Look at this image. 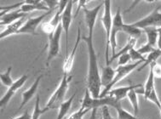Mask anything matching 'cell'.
<instances>
[{
  "mask_svg": "<svg viewBox=\"0 0 161 119\" xmlns=\"http://www.w3.org/2000/svg\"><path fill=\"white\" fill-rule=\"evenodd\" d=\"M95 27H89L88 35L81 36V39L87 45L88 52V73H87V89L94 98H100L102 93L101 74L98 67V58L94 47L93 34Z\"/></svg>",
  "mask_w": 161,
  "mask_h": 119,
  "instance_id": "6da1fadb",
  "label": "cell"
},
{
  "mask_svg": "<svg viewBox=\"0 0 161 119\" xmlns=\"http://www.w3.org/2000/svg\"><path fill=\"white\" fill-rule=\"evenodd\" d=\"M121 101L110 95H107L103 98H94L90 93L88 89H85V96L81 102V107L84 109H90V110H97L98 108H103V106H112L114 109L121 105Z\"/></svg>",
  "mask_w": 161,
  "mask_h": 119,
  "instance_id": "7a4b0ae2",
  "label": "cell"
},
{
  "mask_svg": "<svg viewBox=\"0 0 161 119\" xmlns=\"http://www.w3.org/2000/svg\"><path fill=\"white\" fill-rule=\"evenodd\" d=\"M71 80H72V76L63 73L62 78L59 84L58 87L56 88L55 92L51 95L50 99L46 103L45 107L48 110L50 111L52 109L59 108L61 106V105L65 101V97L68 93V86H69V83Z\"/></svg>",
  "mask_w": 161,
  "mask_h": 119,
  "instance_id": "3957f363",
  "label": "cell"
},
{
  "mask_svg": "<svg viewBox=\"0 0 161 119\" xmlns=\"http://www.w3.org/2000/svg\"><path fill=\"white\" fill-rule=\"evenodd\" d=\"M104 3V11L103 15L101 18V22L103 24V28L106 33V47H105V60L106 65L109 66V48H110V37H111L112 26H113V20L114 17L112 16V3L111 1L107 0L103 2Z\"/></svg>",
  "mask_w": 161,
  "mask_h": 119,
  "instance_id": "277c9868",
  "label": "cell"
},
{
  "mask_svg": "<svg viewBox=\"0 0 161 119\" xmlns=\"http://www.w3.org/2000/svg\"><path fill=\"white\" fill-rule=\"evenodd\" d=\"M141 63H142V61H136L134 63H130V64L125 65V66H118L117 69H116V74H115L113 82H112L108 86H107V87L103 89V90H102V93L100 95V97L103 98V97L108 95L109 92L113 89V87L116 84H118L119 82L123 80L125 78H126L127 76L130 75Z\"/></svg>",
  "mask_w": 161,
  "mask_h": 119,
  "instance_id": "5b68a950",
  "label": "cell"
},
{
  "mask_svg": "<svg viewBox=\"0 0 161 119\" xmlns=\"http://www.w3.org/2000/svg\"><path fill=\"white\" fill-rule=\"evenodd\" d=\"M62 24H59L57 28L52 35L49 36V44H48V55H47L46 66L49 67V65L55 58H56L60 54V49H61V38H62Z\"/></svg>",
  "mask_w": 161,
  "mask_h": 119,
  "instance_id": "8992f818",
  "label": "cell"
},
{
  "mask_svg": "<svg viewBox=\"0 0 161 119\" xmlns=\"http://www.w3.org/2000/svg\"><path fill=\"white\" fill-rule=\"evenodd\" d=\"M155 78L153 74L152 71L149 70V74L147 77L145 85L143 87V95L145 100H148V101L152 102L153 104H154L158 108V110L160 111L161 109V100H159L156 91L155 84Z\"/></svg>",
  "mask_w": 161,
  "mask_h": 119,
  "instance_id": "52a82bcc",
  "label": "cell"
},
{
  "mask_svg": "<svg viewBox=\"0 0 161 119\" xmlns=\"http://www.w3.org/2000/svg\"><path fill=\"white\" fill-rule=\"evenodd\" d=\"M132 25L139 29H146L148 27H155L159 28L161 27V12L159 8H156L153 10L149 15L143 17L142 19L136 21Z\"/></svg>",
  "mask_w": 161,
  "mask_h": 119,
  "instance_id": "ba28073f",
  "label": "cell"
},
{
  "mask_svg": "<svg viewBox=\"0 0 161 119\" xmlns=\"http://www.w3.org/2000/svg\"><path fill=\"white\" fill-rule=\"evenodd\" d=\"M51 11L45 12L44 15H39V16H36V17L30 18L28 20H26V22L23 24V26H21V28L19 30L17 34H29L36 36L38 35L37 33V28L38 26L42 23V21L45 19L49 15L51 14Z\"/></svg>",
  "mask_w": 161,
  "mask_h": 119,
  "instance_id": "9c48e42d",
  "label": "cell"
},
{
  "mask_svg": "<svg viewBox=\"0 0 161 119\" xmlns=\"http://www.w3.org/2000/svg\"><path fill=\"white\" fill-rule=\"evenodd\" d=\"M123 17H122V14H121V9L120 8L117 9L116 14L114 16V20H113V26H112L111 31V37H110V47H111L112 53L113 55H115L116 53V46H117V34L119 32H122L124 26Z\"/></svg>",
  "mask_w": 161,
  "mask_h": 119,
  "instance_id": "30bf717a",
  "label": "cell"
},
{
  "mask_svg": "<svg viewBox=\"0 0 161 119\" xmlns=\"http://www.w3.org/2000/svg\"><path fill=\"white\" fill-rule=\"evenodd\" d=\"M27 78H28L27 75L21 76V78H19L17 80H15L14 82V84L10 87L8 88V90L6 91L4 95L2 96V98L0 100V106H1V109L4 108L8 105V103L12 99V97L15 95V94L25 84V83L26 82Z\"/></svg>",
  "mask_w": 161,
  "mask_h": 119,
  "instance_id": "8fae6325",
  "label": "cell"
},
{
  "mask_svg": "<svg viewBox=\"0 0 161 119\" xmlns=\"http://www.w3.org/2000/svg\"><path fill=\"white\" fill-rule=\"evenodd\" d=\"M75 1H68V5L63 11L61 18V24H62L63 32L66 36V49H67V54L68 52V33L70 29L72 20H73V5Z\"/></svg>",
  "mask_w": 161,
  "mask_h": 119,
  "instance_id": "7c38bea8",
  "label": "cell"
},
{
  "mask_svg": "<svg viewBox=\"0 0 161 119\" xmlns=\"http://www.w3.org/2000/svg\"><path fill=\"white\" fill-rule=\"evenodd\" d=\"M80 40H81V30H80V27L79 26L76 42L74 44V46L72 49V51L69 54H67V56L65 58L64 64H63V73H65V74H69L71 71H72L73 63H74V60H75V55H76L78 46H79V41Z\"/></svg>",
  "mask_w": 161,
  "mask_h": 119,
  "instance_id": "4fadbf2b",
  "label": "cell"
},
{
  "mask_svg": "<svg viewBox=\"0 0 161 119\" xmlns=\"http://www.w3.org/2000/svg\"><path fill=\"white\" fill-rule=\"evenodd\" d=\"M42 78H43V75L38 76V78H36V80L34 81V83L32 84V86L27 89L26 90H25L24 92L21 93V102L20 106L18 108V111H20L21 108H23V106H25L28 102L32 100V98L33 96L35 95V94L37 93V90L38 89V86H39V84H40V81H41Z\"/></svg>",
  "mask_w": 161,
  "mask_h": 119,
  "instance_id": "5bb4252c",
  "label": "cell"
},
{
  "mask_svg": "<svg viewBox=\"0 0 161 119\" xmlns=\"http://www.w3.org/2000/svg\"><path fill=\"white\" fill-rule=\"evenodd\" d=\"M142 88V84H130L128 86H124V87H119L116 89H112L111 91L109 92L108 95H110L112 97H114L115 99L121 101L122 100H124L125 97H127L128 94L130 90L132 89H138Z\"/></svg>",
  "mask_w": 161,
  "mask_h": 119,
  "instance_id": "9a60e30c",
  "label": "cell"
},
{
  "mask_svg": "<svg viewBox=\"0 0 161 119\" xmlns=\"http://www.w3.org/2000/svg\"><path fill=\"white\" fill-rule=\"evenodd\" d=\"M103 5H104V3H100L99 5L96 6L93 9H87L86 7L83 8V12L85 15V21L87 28L95 27L98 13H99L100 9L103 8Z\"/></svg>",
  "mask_w": 161,
  "mask_h": 119,
  "instance_id": "2e32d148",
  "label": "cell"
},
{
  "mask_svg": "<svg viewBox=\"0 0 161 119\" xmlns=\"http://www.w3.org/2000/svg\"><path fill=\"white\" fill-rule=\"evenodd\" d=\"M28 14H25V13H22V12L19 9H15V10H13V11H9L8 13H6L3 15L1 16V25H10V24L14 23L16 20H19L22 19V18H25Z\"/></svg>",
  "mask_w": 161,
  "mask_h": 119,
  "instance_id": "e0dca14e",
  "label": "cell"
},
{
  "mask_svg": "<svg viewBox=\"0 0 161 119\" xmlns=\"http://www.w3.org/2000/svg\"><path fill=\"white\" fill-rule=\"evenodd\" d=\"M24 22L25 21V18H22L21 20H16L14 23L10 24L9 26H7L5 29L3 30V32L0 33V38L1 39H3V38H7V37H9V36H12V35L17 34L19 30L21 29V26H23Z\"/></svg>",
  "mask_w": 161,
  "mask_h": 119,
  "instance_id": "ac0fdd59",
  "label": "cell"
},
{
  "mask_svg": "<svg viewBox=\"0 0 161 119\" xmlns=\"http://www.w3.org/2000/svg\"><path fill=\"white\" fill-rule=\"evenodd\" d=\"M115 74H116V70L112 68L110 66H106L105 67H103L102 74H101L102 86H103L104 88L108 86L114 78Z\"/></svg>",
  "mask_w": 161,
  "mask_h": 119,
  "instance_id": "d6986e66",
  "label": "cell"
},
{
  "mask_svg": "<svg viewBox=\"0 0 161 119\" xmlns=\"http://www.w3.org/2000/svg\"><path fill=\"white\" fill-rule=\"evenodd\" d=\"M144 31L147 35V44L155 48V46L157 45V42H158V35H159L158 28L148 27V28L144 29Z\"/></svg>",
  "mask_w": 161,
  "mask_h": 119,
  "instance_id": "ffe728a7",
  "label": "cell"
},
{
  "mask_svg": "<svg viewBox=\"0 0 161 119\" xmlns=\"http://www.w3.org/2000/svg\"><path fill=\"white\" fill-rule=\"evenodd\" d=\"M136 40H137V39H136V38H129L127 44H125V46L124 47L123 49H121L119 51H118L114 55H112L111 57H110V60H109V65H110V63H111L112 61H114L115 59H118L119 56H121V55L129 53L130 50H131V49H133V48H135Z\"/></svg>",
  "mask_w": 161,
  "mask_h": 119,
  "instance_id": "44dd1931",
  "label": "cell"
},
{
  "mask_svg": "<svg viewBox=\"0 0 161 119\" xmlns=\"http://www.w3.org/2000/svg\"><path fill=\"white\" fill-rule=\"evenodd\" d=\"M161 56V51L158 49H155V50H153V52H151L150 54L147 55V58H145V61L143 62V64L142 67H140L138 68V72H141L142 70L145 68L147 66H151V65L154 64L157 62V60H158L159 57Z\"/></svg>",
  "mask_w": 161,
  "mask_h": 119,
  "instance_id": "7402d4cb",
  "label": "cell"
},
{
  "mask_svg": "<svg viewBox=\"0 0 161 119\" xmlns=\"http://www.w3.org/2000/svg\"><path fill=\"white\" fill-rule=\"evenodd\" d=\"M74 97H75V94H73V95L71 96V98L65 100L61 105V106L58 108V114H57V116H56V119H64L65 116L68 112V111L70 110L73 100H74Z\"/></svg>",
  "mask_w": 161,
  "mask_h": 119,
  "instance_id": "603a6c76",
  "label": "cell"
},
{
  "mask_svg": "<svg viewBox=\"0 0 161 119\" xmlns=\"http://www.w3.org/2000/svg\"><path fill=\"white\" fill-rule=\"evenodd\" d=\"M137 93V89H132L130 91L128 95H127V98L131 105L132 109L134 111V115L136 116H137L138 112H139V100H138Z\"/></svg>",
  "mask_w": 161,
  "mask_h": 119,
  "instance_id": "cb8c5ba5",
  "label": "cell"
},
{
  "mask_svg": "<svg viewBox=\"0 0 161 119\" xmlns=\"http://www.w3.org/2000/svg\"><path fill=\"white\" fill-rule=\"evenodd\" d=\"M122 32H125L126 34L130 36V38H133L137 39L142 35V30L136 27L131 24H124Z\"/></svg>",
  "mask_w": 161,
  "mask_h": 119,
  "instance_id": "d4e9b609",
  "label": "cell"
},
{
  "mask_svg": "<svg viewBox=\"0 0 161 119\" xmlns=\"http://www.w3.org/2000/svg\"><path fill=\"white\" fill-rule=\"evenodd\" d=\"M11 71L12 67H9L7 68V70L4 73H2L0 74V82H1V84L8 88L10 87L15 82L11 78Z\"/></svg>",
  "mask_w": 161,
  "mask_h": 119,
  "instance_id": "484cf974",
  "label": "cell"
},
{
  "mask_svg": "<svg viewBox=\"0 0 161 119\" xmlns=\"http://www.w3.org/2000/svg\"><path fill=\"white\" fill-rule=\"evenodd\" d=\"M49 110L46 107L43 108V109L40 107V98H39V95H37L35 105H34V109H33V112H32V119H39V117L43 114L47 112Z\"/></svg>",
  "mask_w": 161,
  "mask_h": 119,
  "instance_id": "4316f807",
  "label": "cell"
},
{
  "mask_svg": "<svg viewBox=\"0 0 161 119\" xmlns=\"http://www.w3.org/2000/svg\"><path fill=\"white\" fill-rule=\"evenodd\" d=\"M90 111H91L90 109H84V108L80 107L76 112H74L72 115H70L67 119H85L84 118V116H85L86 114L88 113ZM96 113H97V110L92 111V116H91V119H95Z\"/></svg>",
  "mask_w": 161,
  "mask_h": 119,
  "instance_id": "83f0119b",
  "label": "cell"
},
{
  "mask_svg": "<svg viewBox=\"0 0 161 119\" xmlns=\"http://www.w3.org/2000/svg\"><path fill=\"white\" fill-rule=\"evenodd\" d=\"M115 110L117 111L118 119H138L137 116H135L134 114H131L128 111L125 110L122 105L118 106Z\"/></svg>",
  "mask_w": 161,
  "mask_h": 119,
  "instance_id": "f1b7e54d",
  "label": "cell"
},
{
  "mask_svg": "<svg viewBox=\"0 0 161 119\" xmlns=\"http://www.w3.org/2000/svg\"><path fill=\"white\" fill-rule=\"evenodd\" d=\"M150 70L152 71L155 79H161V64L156 62L154 64L151 65Z\"/></svg>",
  "mask_w": 161,
  "mask_h": 119,
  "instance_id": "f546056e",
  "label": "cell"
},
{
  "mask_svg": "<svg viewBox=\"0 0 161 119\" xmlns=\"http://www.w3.org/2000/svg\"><path fill=\"white\" fill-rule=\"evenodd\" d=\"M130 55V58L131 61H145V58L143 57V55H141L140 53L138 52L137 50H136L135 48H133L131 50H130L129 52Z\"/></svg>",
  "mask_w": 161,
  "mask_h": 119,
  "instance_id": "4dcf8cb0",
  "label": "cell"
},
{
  "mask_svg": "<svg viewBox=\"0 0 161 119\" xmlns=\"http://www.w3.org/2000/svg\"><path fill=\"white\" fill-rule=\"evenodd\" d=\"M130 61H131V58L129 53L125 54L118 58V66H125V65L130 64Z\"/></svg>",
  "mask_w": 161,
  "mask_h": 119,
  "instance_id": "1f68e13d",
  "label": "cell"
},
{
  "mask_svg": "<svg viewBox=\"0 0 161 119\" xmlns=\"http://www.w3.org/2000/svg\"><path fill=\"white\" fill-rule=\"evenodd\" d=\"M155 50V48H153V47H152L151 45H149V44H144V45H142V46L141 47V48H139L138 50H136L138 51V52L140 53L141 55H146V54H150L151 52H153V50Z\"/></svg>",
  "mask_w": 161,
  "mask_h": 119,
  "instance_id": "d6a6232c",
  "label": "cell"
},
{
  "mask_svg": "<svg viewBox=\"0 0 161 119\" xmlns=\"http://www.w3.org/2000/svg\"><path fill=\"white\" fill-rule=\"evenodd\" d=\"M102 114H103L102 119H114L112 116L111 113L109 111L108 106H103L102 108Z\"/></svg>",
  "mask_w": 161,
  "mask_h": 119,
  "instance_id": "836d02e7",
  "label": "cell"
},
{
  "mask_svg": "<svg viewBox=\"0 0 161 119\" xmlns=\"http://www.w3.org/2000/svg\"><path fill=\"white\" fill-rule=\"evenodd\" d=\"M13 119H32V116H30V114L28 113V111H26L23 112L21 115L16 116V117H15V118Z\"/></svg>",
  "mask_w": 161,
  "mask_h": 119,
  "instance_id": "e575fe53",
  "label": "cell"
},
{
  "mask_svg": "<svg viewBox=\"0 0 161 119\" xmlns=\"http://www.w3.org/2000/svg\"><path fill=\"white\" fill-rule=\"evenodd\" d=\"M157 47H158V50L161 51V33H159V35H158V42H157Z\"/></svg>",
  "mask_w": 161,
  "mask_h": 119,
  "instance_id": "d590c367",
  "label": "cell"
},
{
  "mask_svg": "<svg viewBox=\"0 0 161 119\" xmlns=\"http://www.w3.org/2000/svg\"><path fill=\"white\" fill-rule=\"evenodd\" d=\"M158 31L159 33H161V27H159V28H158Z\"/></svg>",
  "mask_w": 161,
  "mask_h": 119,
  "instance_id": "8d00e7d4",
  "label": "cell"
},
{
  "mask_svg": "<svg viewBox=\"0 0 161 119\" xmlns=\"http://www.w3.org/2000/svg\"><path fill=\"white\" fill-rule=\"evenodd\" d=\"M160 111V115H161V109H160V111Z\"/></svg>",
  "mask_w": 161,
  "mask_h": 119,
  "instance_id": "74e56055",
  "label": "cell"
},
{
  "mask_svg": "<svg viewBox=\"0 0 161 119\" xmlns=\"http://www.w3.org/2000/svg\"><path fill=\"white\" fill-rule=\"evenodd\" d=\"M101 119H102V118H101Z\"/></svg>",
  "mask_w": 161,
  "mask_h": 119,
  "instance_id": "f35d334b",
  "label": "cell"
}]
</instances>
